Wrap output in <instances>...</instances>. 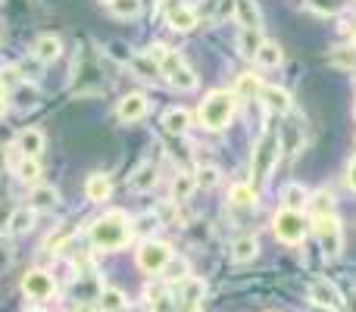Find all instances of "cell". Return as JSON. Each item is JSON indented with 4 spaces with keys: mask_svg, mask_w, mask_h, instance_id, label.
Instances as JSON below:
<instances>
[{
    "mask_svg": "<svg viewBox=\"0 0 356 312\" xmlns=\"http://www.w3.org/2000/svg\"><path fill=\"white\" fill-rule=\"evenodd\" d=\"M131 219L125 209H106L100 219L91 222V244L97 247V250H122L125 244L131 240Z\"/></svg>",
    "mask_w": 356,
    "mask_h": 312,
    "instance_id": "1",
    "label": "cell"
},
{
    "mask_svg": "<svg viewBox=\"0 0 356 312\" xmlns=\"http://www.w3.org/2000/svg\"><path fill=\"white\" fill-rule=\"evenodd\" d=\"M144 54L150 56V60L160 66V75H166V81L175 88V91H194L197 88V75L194 69L184 63V56L178 54V50H172L169 44H150Z\"/></svg>",
    "mask_w": 356,
    "mask_h": 312,
    "instance_id": "2",
    "label": "cell"
},
{
    "mask_svg": "<svg viewBox=\"0 0 356 312\" xmlns=\"http://www.w3.org/2000/svg\"><path fill=\"white\" fill-rule=\"evenodd\" d=\"M234 94L232 91H209L207 97L200 100V110H197V119L207 131H222L234 116Z\"/></svg>",
    "mask_w": 356,
    "mask_h": 312,
    "instance_id": "3",
    "label": "cell"
},
{
    "mask_svg": "<svg viewBox=\"0 0 356 312\" xmlns=\"http://www.w3.org/2000/svg\"><path fill=\"white\" fill-rule=\"evenodd\" d=\"M278 150H282V144H278L275 131H266L257 141V147H253V178H257V184L269 181L272 169L278 165Z\"/></svg>",
    "mask_w": 356,
    "mask_h": 312,
    "instance_id": "4",
    "label": "cell"
},
{
    "mask_svg": "<svg viewBox=\"0 0 356 312\" xmlns=\"http://www.w3.org/2000/svg\"><path fill=\"white\" fill-rule=\"evenodd\" d=\"M272 231L282 244L297 247L307 238V219H303V213H294V209H278L275 219H272Z\"/></svg>",
    "mask_w": 356,
    "mask_h": 312,
    "instance_id": "5",
    "label": "cell"
},
{
    "mask_svg": "<svg viewBox=\"0 0 356 312\" xmlns=\"http://www.w3.org/2000/svg\"><path fill=\"white\" fill-rule=\"evenodd\" d=\"M313 231H316V238H319L322 250H325L328 256H338V253L344 250V228H341V219L334 213L313 219Z\"/></svg>",
    "mask_w": 356,
    "mask_h": 312,
    "instance_id": "6",
    "label": "cell"
},
{
    "mask_svg": "<svg viewBox=\"0 0 356 312\" xmlns=\"http://www.w3.org/2000/svg\"><path fill=\"white\" fill-rule=\"evenodd\" d=\"M169 259H172V247L166 240H144L138 247V269L147 272V275H160Z\"/></svg>",
    "mask_w": 356,
    "mask_h": 312,
    "instance_id": "7",
    "label": "cell"
},
{
    "mask_svg": "<svg viewBox=\"0 0 356 312\" xmlns=\"http://www.w3.org/2000/svg\"><path fill=\"white\" fill-rule=\"evenodd\" d=\"M203 294H207V284L200 278H184L175 290V312H200L203 309Z\"/></svg>",
    "mask_w": 356,
    "mask_h": 312,
    "instance_id": "8",
    "label": "cell"
},
{
    "mask_svg": "<svg viewBox=\"0 0 356 312\" xmlns=\"http://www.w3.org/2000/svg\"><path fill=\"white\" fill-rule=\"evenodd\" d=\"M22 290L29 294V300H50L56 294V281L50 272L44 269H29L22 275Z\"/></svg>",
    "mask_w": 356,
    "mask_h": 312,
    "instance_id": "9",
    "label": "cell"
},
{
    "mask_svg": "<svg viewBox=\"0 0 356 312\" xmlns=\"http://www.w3.org/2000/svg\"><path fill=\"white\" fill-rule=\"evenodd\" d=\"M309 300H313L316 306H325V309H334V312L344 309V297H341V290L334 288L332 281H325V278H316V281L309 284Z\"/></svg>",
    "mask_w": 356,
    "mask_h": 312,
    "instance_id": "10",
    "label": "cell"
},
{
    "mask_svg": "<svg viewBox=\"0 0 356 312\" xmlns=\"http://www.w3.org/2000/svg\"><path fill=\"white\" fill-rule=\"evenodd\" d=\"M147 110H150V100H147V94H141V91L125 94L116 104V116L122 119V122H138V119L147 116Z\"/></svg>",
    "mask_w": 356,
    "mask_h": 312,
    "instance_id": "11",
    "label": "cell"
},
{
    "mask_svg": "<svg viewBox=\"0 0 356 312\" xmlns=\"http://www.w3.org/2000/svg\"><path fill=\"white\" fill-rule=\"evenodd\" d=\"M166 22H169V28H175V31H191V28H197L200 16H197V10L191 3L172 0V3H169V10H166Z\"/></svg>",
    "mask_w": 356,
    "mask_h": 312,
    "instance_id": "12",
    "label": "cell"
},
{
    "mask_svg": "<svg viewBox=\"0 0 356 312\" xmlns=\"http://www.w3.org/2000/svg\"><path fill=\"white\" fill-rule=\"evenodd\" d=\"M259 100L266 104V110L275 113V116H284V113H291V94L284 91V88L278 85H263V91H259Z\"/></svg>",
    "mask_w": 356,
    "mask_h": 312,
    "instance_id": "13",
    "label": "cell"
},
{
    "mask_svg": "<svg viewBox=\"0 0 356 312\" xmlns=\"http://www.w3.org/2000/svg\"><path fill=\"white\" fill-rule=\"evenodd\" d=\"M31 56L38 63H56L63 56V41L56 35H38L35 47H31Z\"/></svg>",
    "mask_w": 356,
    "mask_h": 312,
    "instance_id": "14",
    "label": "cell"
},
{
    "mask_svg": "<svg viewBox=\"0 0 356 312\" xmlns=\"http://www.w3.org/2000/svg\"><path fill=\"white\" fill-rule=\"evenodd\" d=\"M16 150L25 159H38L44 150V131L41 129H22L16 135Z\"/></svg>",
    "mask_w": 356,
    "mask_h": 312,
    "instance_id": "15",
    "label": "cell"
},
{
    "mask_svg": "<svg viewBox=\"0 0 356 312\" xmlns=\"http://www.w3.org/2000/svg\"><path fill=\"white\" fill-rule=\"evenodd\" d=\"M60 203V190L54 188V184H35L29 194V206L35 209V213H50V209Z\"/></svg>",
    "mask_w": 356,
    "mask_h": 312,
    "instance_id": "16",
    "label": "cell"
},
{
    "mask_svg": "<svg viewBox=\"0 0 356 312\" xmlns=\"http://www.w3.org/2000/svg\"><path fill=\"white\" fill-rule=\"evenodd\" d=\"M110 194H113V184H110V175H104V172H91L88 175V181H85V197L91 203H104V200H110Z\"/></svg>",
    "mask_w": 356,
    "mask_h": 312,
    "instance_id": "17",
    "label": "cell"
},
{
    "mask_svg": "<svg viewBox=\"0 0 356 312\" xmlns=\"http://www.w3.org/2000/svg\"><path fill=\"white\" fill-rule=\"evenodd\" d=\"M234 16L244 25V31H259V25H263L257 0H234Z\"/></svg>",
    "mask_w": 356,
    "mask_h": 312,
    "instance_id": "18",
    "label": "cell"
},
{
    "mask_svg": "<svg viewBox=\"0 0 356 312\" xmlns=\"http://www.w3.org/2000/svg\"><path fill=\"white\" fill-rule=\"evenodd\" d=\"M154 184H156V165L154 163H141L135 172H131V178H129V188L138 190V194L154 190Z\"/></svg>",
    "mask_w": 356,
    "mask_h": 312,
    "instance_id": "19",
    "label": "cell"
},
{
    "mask_svg": "<svg viewBox=\"0 0 356 312\" xmlns=\"http://www.w3.org/2000/svg\"><path fill=\"white\" fill-rule=\"evenodd\" d=\"M163 129L169 131V135H184V131L191 129V113L184 110V106H172V110L163 113Z\"/></svg>",
    "mask_w": 356,
    "mask_h": 312,
    "instance_id": "20",
    "label": "cell"
},
{
    "mask_svg": "<svg viewBox=\"0 0 356 312\" xmlns=\"http://www.w3.org/2000/svg\"><path fill=\"white\" fill-rule=\"evenodd\" d=\"M263 91V81H259V75H253V72H244V75H238V81H234V100H253L257 94Z\"/></svg>",
    "mask_w": 356,
    "mask_h": 312,
    "instance_id": "21",
    "label": "cell"
},
{
    "mask_svg": "<svg viewBox=\"0 0 356 312\" xmlns=\"http://www.w3.org/2000/svg\"><path fill=\"white\" fill-rule=\"evenodd\" d=\"M97 309L100 312H125V309H129V297H125L119 288H104V290H100Z\"/></svg>",
    "mask_w": 356,
    "mask_h": 312,
    "instance_id": "22",
    "label": "cell"
},
{
    "mask_svg": "<svg viewBox=\"0 0 356 312\" xmlns=\"http://www.w3.org/2000/svg\"><path fill=\"white\" fill-rule=\"evenodd\" d=\"M282 200H284V209H294V213H303V209H307V200H309V190L303 188L300 181H291L288 188H284Z\"/></svg>",
    "mask_w": 356,
    "mask_h": 312,
    "instance_id": "23",
    "label": "cell"
},
{
    "mask_svg": "<svg viewBox=\"0 0 356 312\" xmlns=\"http://www.w3.org/2000/svg\"><path fill=\"white\" fill-rule=\"evenodd\" d=\"M35 219H38V213L31 206H19V209L10 213V222H6V225H10L13 234H25V231L35 228Z\"/></svg>",
    "mask_w": 356,
    "mask_h": 312,
    "instance_id": "24",
    "label": "cell"
},
{
    "mask_svg": "<svg viewBox=\"0 0 356 312\" xmlns=\"http://www.w3.org/2000/svg\"><path fill=\"white\" fill-rule=\"evenodd\" d=\"M257 253H259V240L253 238V234H244V238H238L232 244V259L234 263H250Z\"/></svg>",
    "mask_w": 356,
    "mask_h": 312,
    "instance_id": "25",
    "label": "cell"
},
{
    "mask_svg": "<svg viewBox=\"0 0 356 312\" xmlns=\"http://www.w3.org/2000/svg\"><path fill=\"white\" fill-rule=\"evenodd\" d=\"M307 209H309L313 219H319V215H332L334 213V197L328 194V190H316V194H309Z\"/></svg>",
    "mask_w": 356,
    "mask_h": 312,
    "instance_id": "26",
    "label": "cell"
},
{
    "mask_svg": "<svg viewBox=\"0 0 356 312\" xmlns=\"http://www.w3.org/2000/svg\"><path fill=\"white\" fill-rule=\"evenodd\" d=\"M253 60H257L263 69H278L282 66V60H284V54H282V47H278L275 41H263V47H259V54L253 56Z\"/></svg>",
    "mask_w": 356,
    "mask_h": 312,
    "instance_id": "27",
    "label": "cell"
},
{
    "mask_svg": "<svg viewBox=\"0 0 356 312\" xmlns=\"http://www.w3.org/2000/svg\"><path fill=\"white\" fill-rule=\"evenodd\" d=\"M194 188H197L194 175H191V172H178V175L172 178V200H175V203L191 200V194H194Z\"/></svg>",
    "mask_w": 356,
    "mask_h": 312,
    "instance_id": "28",
    "label": "cell"
},
{
    "mask_svg": "<svg viewBox=\"0 0 356 312\" xmlns=\"http://www.w3.org/2000/svg\"><path fill=\"white\" fill-rule=\"evenodd\" d=\"M104 3L116 19H138L141 16V0H104Z\"/></svg>",
    "mask_w": 356,
    "mask_h": 312,
    "instance_id": "29",
    "label": "cell"
},
{
    "mask_svg": "<svg viewBox=\"0 0 356 312\" xmlns=\"http://www.w3.org/2000/svg\"><path fill=\"white\" fill-rule=\"evenodd\" d=\"M129 69L138 75V79H147V81H154L156 75H160V66H156L147 54H135V60L129 63Z\"/></svg>",
    "mask_w": 356,
    "mask_h": 312,
    "instance_id": "30",
    "label": "cell"
},
{
    "mask_svg": "<svg viewBox=\"0 0 356 312\" xmlns=\"http://www.w3.org/2000/svg\"><path fill=\"white\" fill-rule=\"evenodd\" d=\"M228 200H232L234 206H257V190H253V184L238 181L228 190Z\"/></svg>",
    "mask_w": 356,
    "mask_h": 312,
    "instance_id": "31",
    "label": "cell"
},
{
    "mask_svg": "<svg viewBox=\"0 0 356 312\" xmlns=\"http://www.w3.org/2000/svg\"><path fill=\"white\" fill-rule=\"evenodd\" d=\"M259 47H263V38H259V31H244V28H241V35H238V50H241V56L253 60V56L259 54Z\"/></svg>",
    "mask_w": 356,
    "mask_h": 312,
    "instance_id": "32",
    "label": "cell"
},
{
    "mask_svg": "<svg viewBox=\"0 0 356 312\" xmlns=\"http://www.w3.org/2000/svg\"><path fill=\"white\" fill-rule=\"evenodd\" d=\"M160 275L166 278L169 284H181L184 278H191V275H188V259H181V256H172V259H169V263H166V269L160 272Z\"/></svg>",
    "mask_w": 356,
    "mask_h": 312,
    "instance_id": "33",
    "label": "cell"
},
{
    "mask_svg": "<svg viewBox=\"0 0 356 312\" xmlns=\"http://www.w3.org/2000/svg\"><path fill=\"white\" fill-rule=\"evenodd\" d=\"M16 178L19 181H29V184H35L38 178H41V165H38V159H19L16 163Z\"/></svg>",
    "mask_w": 356,
    "mask_h": 312,
    "instance_id": "34",
    "label": "cell"
},
{
    "mask_svg": "<svg viewBox=\"0 0 356 312\" xmlns=\"http://www.w3.org/2000/svg\"><path fill=\"white\" fill-rule=\"evenodd\" d=\"M104 50H106V56H110V60L119 63V66H129V63L135 60V54H131V47L125 41H110Z\"/></svg>",
    "mask_w": 356,
    "mask_h": 312,
    "instance_id": "35",
    "label": "cell"
},
{
    "mask_svg": "<svg viewBox=\"0 0 356 312\" xmlns=\"http://www.w3.org/2000/svg\"><path fill=\"white\" fill-rule=\"evenodd\" d=\"M328 63H332V66H338V69H356V47H338V50H332Z\"/></svg>",
    "mask_w": 356,
    "mask_h": 312,
    "instance_id": "36",
    "label": "cell"
},
{
    "mask_svg": "<svg viewBox=\"0 0 356 312\" xmlns=\"http://www.w3.org/2000/svg\"><path fill=\"white\" fill-rule=\"evenodd\" d=\"M309 6H313L316 13H322V16H338L341 10H344L347 0H307Z\"/></svg>",
    "mask_w": 356,
    "mask_h": 312,
    "instance_id": "37",
    "label": "cell"
},
{
    "mask_svg": "<svg viewBox=\"0 0 356 312\" xmlns=\"http://www.w3.org/2000/svg\"><path fill=\"white\" fill-rule=\"evenodd\" d=\"M194 181H197V188H216L219 184V169L216 165H203V169H197Z\"/></svg>",
    "mask_w": 356,
    "mask_h": 312,
    "instance_id": "38",
    "label": "cell"
},
{
    "mask_svg": "<svg viewBox=\"0 0 356 312\" xmlns=\"http://www.w3.org/2000/svg\"><path fill=\"white\" fill-rule=\"evenodd\" d=\"M13 259H16V250H13L10 238H0V275L13 269Z\"/></svg>",
    "mask_w": 356,
    "mask_h": 312,
    "instance_id": "39",
    "label": "cell"
},
{
    "mask_svg": "<svg viewBox=\"0 0 356 312\" xmlns=\"http://www.w3.org/2000/svg\"><path fill=\"white\" fill-rule=\"evenodd\" d=\"M0 85L10 91V88H16V85H22V75H19V69L16 66H3L0 69Z\"/></svg>",
    "mask_w": 356,
    "mask_h": 312,
    "instance_id": "40",
    "label": "cell"
},
{
    "mask_svg": "<svg viewBox=\"0 0 356 312\" xmlns=\"http://www.w3.org/2000/svg\"><path fill=\"white\" fill-rule=\"evenodd\" d=\"M41 66H44V63H38L35 56H31V60H22V63H19L16 69H19V75H22V81H25V79H38V69H41Z\"/></svg>",
    "mask_w": 356,
    "mask_h": 312,
    "instance_id": "41",
    "label": "cell"
},
{
    "mask_svg": "<svg viewBox=\"0 0 356 312\" xmlns=\"http://www.w3.org/2000/svg\"><path fill=\"white\" fill-rule=\"evenodd\" d=\"M156 225H160V219H156V215H141V219H138L135 222V228H131V231H141V234H150V231H154V228Z\"/></svg>",
    "mask_w": 356,
    "mask_h": 312,
    "instance_id": "42",
    "label": "cell"
},
{
    "mask_svg": "<svg viewBox=\"0 0 356 312\" xmlns=\"http://www.w3.org/2000/svg\"><path fill=\"white\" fill-rule=\"evenodd\" d=\"M197 10V16H213V19H219V0H203L200 6H194Z\"/></svg>",
    "mask_w": 356,
    "mask_h": 312,
    "instance_id": "43",
    "label": "cell"
},
{
    "mask_svg": "<svg viewBox=\"0 0 356 312\" xmlns=\"http://www.w3.org/2000/svg\"><path fill=\"white\" fill-rule=\"evenodd\" d=\"M347 184H350V190H356V156L350 159V165H347Z\"/></svg>",
    "mask_w": 356,
    "mask_h": 312,
    "instance_id": "44",
    "label": "cell"
},
{
    "mask_svg": "<svg viewBox=\"0 0 356 312\" xmlns=\"http://www.w3.org/2000/svg\"><path fill=\"white\" fill-rule=\"evenodd\" d=\"M6 94H10V91H6V88H3V85H0V113H3V110H6Z\"/></svg>",
    "mask_w": 356,
    "mask_h": 312,
    "instance_id": "45",
    "label": "cell"
},
{
    "mask_svg": "<svg viewBox=\"0 0 356 312\" xmlns=\"http://www.w3.org/2000/svg\"><path fill=\"white\" fill-rule=\"evenodd\" d=\"M3 169H6V147L0 144V172H3Z\"/></svg>",
    "mask_w": 356,
    "mask_h": 312,
    "instance_id": "46",
    "label": "cell"
},
{
    "mask_svg": "<svg viewBox=\"0 0 356 312\" xmlns=\"http://www.w3.org/2000/svg\"><path fill=\"white\" fill-rule=\"evenodd\" d=\"M3 222H10V215H6L3 209H0V225H3Z\"/></svg>",
    "mask_w": 356,
    "mask_h": 312,
    "instance_id": "47",
    "label": "cell"
},
{
    "mask_svg": "<svg viewBox=\"0 0 356 312\" xmlns=\"http://www.w3.org/2000/svg\"><path fill=\"white\" fill-rule=\"evenodd\" d=\"M29 312H44V309H38V306H35V309H29Z\"/></svg>",
    "mask_w": 356,
    "mask_h": 312,
    "instance_id": "48",
    "label": "cell"
},
{
    "mask_svg": "<svg viewBox=\"0 0 356 312\" xmlns=\"http://www.w3.org/2000/svg\"><path fill=\"white\" fill-rule=\"evenodd\" d=\"M353 116H356V100H353Z\"/></svg>",
    "mask_w": 356,
    "mask_h": 312,
    "instance_id": "49",
    "label": "cell"
}]
</instances>
